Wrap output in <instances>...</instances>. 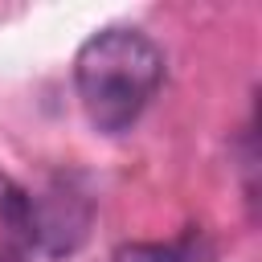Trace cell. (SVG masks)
<instances>
[{"mask_svg":"<svg viewBox=\"0 0 262 262\" xmlns=\"http://www.w3.org/2000/svg\"><path fill=\"white\" fill-rule=\"evenodd\" d=\"M111 258L115 262H213L217 246L201 229H188L172 242H123L115 246Z\"/></svg>","mask_w":262,"mask_h":262,"instance_id":"obj_2","label":"cell"},{"mask_svg":"<svg viewBox=\"0 0 262 262\" xmlns=\"http://www.w3.org/2000/svg\"><path fill=\"white\" fill-rule=\"evenodd\" d=\"M0 225L25 250H37V196L16 180L0 176Z\"/></svg>","mask_w":262,"mask_h":262,"instance_id":"obj_3","label":"cell"},{"mask_svg":"<svg viewBox=\"0 0 262 262\" xmlns=\"http://www.w3.org/2000/svg\"><path fill=\"white\" fill-rule=\"evenodd\" d=\"M164 49L135 25H106L74 53V90L94 131L123 135L164 86Z\"/></svg>","mask_w":262,"mask_h":262,"instance_id":"obj_1","label":"cell"}]
</instances>
